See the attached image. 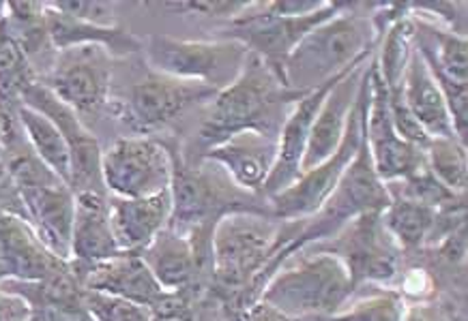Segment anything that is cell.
<instances>
[{
  "label": "cell",
  "instance_id": "14",
  "mask_svg": "<svg viewBox=\"0 0 468 321\" xmlns=\"http://www.w3.org/2000/svg\"><path fill=\"white\" fill-rule=\"evenodd\" d=\"M350 69H353V67H350ZM340 78L331 79V82L305 92L303 97H299L297 101L292 103L291 112H288L284 125L280 129V135H277V157L273 170H271L269 181L264 182V200L282 193V191L288 189L301 178V160H303L312 125L314 120H316L320 108H323L326 95L334 90V86Z\"/></svg>",
  "mask_w": 468,
  "mask_h": 321
},
{
  "label": "cell",
  "instance_id": "1",
  "mask_svg": "<svg viewBox=\"0 0 468 321\" xmlns=\"http://www.w3.org/2000/svg\"><path fill=\"white\" fill-rule=\"evenodd\" d=\"M299 221H277L261 212H230L221 217L211 233V274L228 302L261 295L271 276L292 255Z\"/></svg>",
  "mask_w": 468,
  "mask_h": 321
},
{
  "label": "cell",
  "instance_id": "20",
  "mask_svg": "<svg viewBox=\"0 0 468 321\" xmlns=\"http://www.w3.org/2000/svg\"><path fill=\"white\" fill-rule=\"evenodd\" d=\"M140 257L164 292H187L207 265L192 240L170 227L159 232Z\"/></svg>",
  "mask_w": 468,
  "mask_h": 321
},
{
  "label": "cell",
  "instance_id": "30",
  "mask_svg": "<svg viewBox=\"0 0 468 321\" xmlns=\"http://www.w3.org/2000/svg\"><path fill=\"white\" fill-rule=\"evenodd\" d=\"M52 9L60 11V14L76 17V20L95 24V26L112 28L119 26L116 22V7L112 3H71V0H65V3H48Z\"/></svg>",
  "mask_w": 468,
  "mask_h": 321
},
{
  "label": "cell",
  "instance_id": "18",
  "mask_svg": "<svg viewBox=\"0 0 468 321\" xmlns=\"http://www.w3.org/2000/svg\"><path fill=\"white\" fill-rule=\"evenodd\" d=\"M369 58L344 73V76L337 79L334 90L326 95L323 108H320L316 120H314L312 125L303 160H301V174L318 168V165L324 163L326 159L334 157L337 148H340L344 133H346L350 109H353L355 98L359 95L363 71H366Z\"/></svg>",
  "mask_w": 468,
  "mask_h": 321
},
{
  "label": "cell",
  "instance_id": "8",
  "mask_svg": "<svg viewBox=\"0 0 468 321\" xmlns=\"http://www.w3.org/2000/svg\"><path fill=\"white\" fill-rule=\"evenodd\" d=\"M324 243L331 244L318 243L307 249L331 253L340 259L355 289L367 283L387 285L396 279L399 270V246L385 230L383 212L359 214Z\"/></svg>",
  "mask_w": 468,
  "mask_h": 321
},
{
  "label": "cell",
  "instance_id": "7",
  "mask_svg": "<svg viewBox=\"0 0 468 321\" xmlns=\"http://www.w3.org/2000/svg\"><path fill=\"white\" fill-rule=\"evenodd\" d=\"M389 191L374 171L366 148V138H363L361 150L356 152L355 160L344 171L334 193L326 197V202L316 214L299 221V233L291 246V253L294 255L307 246L334 238L355 217L366 212H383L389 206Z\"/></svg>",
  "mask_w": 468,
  "mask_h": 321
},
{
  "label": "cell",
  "instance_id": "9",
  "mask_svg": "<svg viewBox=\"0 0 468 321\" xmlns=\"http://www.w3.org/2000/svg\"><path fill=\"white\" fill-rule=\"evenodd\" d=\"M101 182L108 195L144 200L170 191L172 150L149 135L116 140L101 154Z\"/></svg>",
  "mask_w": 468,
  "mask_h": 321
},
{
  "label": "cell",
  "instance_id": "34",
  "mask_svg": "<svg viewBox=\"0 0 468 321\" xmlns=\"http://www.w3.org/2000/svg\"><path fill=\"white\" fill-rule=\"evenodd\" d=\"M243 321H324V319H297V317H288V315L275 311L273 306L264 305V302L256 300L251 308L245 315Z\"/></svg>",
  "mask_w": 468,
  "mask_h": 321
},
{
  "label": "cell",
  "instance_id": "2",
  "mask_svg": "<svg viewBox=\"0 0 468 321\" xmlns=\"http://www.w3.org/2000/svg\"><path fill=\"white\" fill-rule=\"evenodd\" d=\"M299 97L303 95L288 88L261 57L250 52L241 76L208 103L196 141L207 152L208 148L241 131H261L277 140Z\"/></svg>",
  "mask_w": 468,
  "mask_h": 321
},
{
  "label": "cell",
  "instance_id": "31",
  "mask_svg": "<svg viewBox=\"0 0 468 321\" xmlns=\"http://www.w3.org/2000/svg\"><path fill=\"white\" fill-rule=\"evenodd\" d=\"M251 3H175L165 5V9L175 11V14H192L202 17H228L234 20L237 16H241Z\"/></svg>",
  "mask_w": 468,
  "mask_h": 321
},
{
  "label": "cell",
  "instance_id": "22",
  "mask_svg": "<svg viewBox=\"0 0 468 321\" xmlns=\"http://www.w3.org/2000/svg\"><path fill=\"white\" fill-rule=\"evenodd\" d=\"M112 225H110L108 195L80 193L76 195V214L71 230V259L73 264H100L121 255Z\"/></svg>",
  "mask_w": 468,
  "mask_h": 321
},
{
  "label": "cell",
  "instance_id": "27",
  "mask_svg": "<svg viewBox=\"0 0 468 321\" xmlns=\"http://www.w3.org/2000/svg\"><path fill=\"white\" fill-rule=\"evenodd\" d=\"M423 154H426V168L436 182L455 195L466 193L468 165L464 144L455 138H436L428 141Z\"/></svg>",
  "mask_w": 468,
  "mask_h": 321
},
{
  "label": "cell",
  "instance_id": "24",
  "mask_svg": "<svg viewBox=\"0 0 468 321\" xmlns=\"http://www.w3.org/2000/svg\"><path fill=\"white\" fill-rule=\"evenodd\" d=\"M17 119H20L24 140H27L30 150L35 152V157L48 170L54 171L60 181L71 184V154L57 125L24 103L17 109Z\"/></svg>",
  "mask_w": 468,
  "mask_h": 321
},
{
  "label": "cell",
  "instance_id": "19",
  "mask_svg": "<svg viewBox=\"0 0 468 321\" xmlns=\"http://www.w3.org/2000/svg\"><path fill=\"white\" fill-rule=\"evenodd\" d=\"M108 210L119 249L140 255L155 240L157 233L170 225L172 197L170 191L144 197V200H122V197L108 195Z\"/></svg>",
  "mask_w": 468,
  "mask_h": 321
},
{
  "label": "cell",
  "instance_id": "12",
  "mask_svg": "<svg viewBox=\"0 0 468 321\" xmlns=\"http://www.w3.org/2000/svg\"><path fill=\"white\" fill-rule=\"evenodd\" d=\"M215 95L218 92L207 86L181 82L151 71L129 86L122 101L114 103V109L121 120L135 131L149 133L175 122L194 105L211 103Z\"/></svg>",
  "mask_w": 468,
  "mask_h": 321
},
{
  "label": "cell",
  "instance_id": "5",
  "mask_svg": "<svg viewBox=\"0 0 468 321\" xmlns=\"http://www.w3.org/2000/svg\"><path fill=\"white\" fill-rule=\"evenodd\" d=\"M146 67L159 76L224 90L241 76L250 49L234 39H175L151 35L143 41Z\"/></svg>",
  "mask_w": 468,
  "mask_h": 321
},
{
  "label": "cell",
  "instance_id": "10",
  "mask_svg": "<svg viewBox=\"0 0 468 321\" xmlns=\"http://www.w3.org/2000/svg\"><path fill=\"white\" fill-rule=\"evenodd\" d=\"M112 57L100 46L60 49L48 76L39 79L52 95L73 109L80 119L95 116L110 105Z\"/></svg>",
  "mask_w": 468,
  "mask_h": 321
},
{
  "label": "cell",
  "instance_id": "21",
  "mask_svg": "<svg viewBox=\"0 0 468 321\" xmlns=\"http://www.w3.org/2000/svg\"><path fill=\"white\" fill-rule=\"evenodd\" d=\"M402 98L412 119L430 140L455 138L452 116L436 78L415 47L402 79ZM458 140V138H455Z\"/></svg>",
  "mask_w": 468,
  "mask_h": 321
},
{
  "label": "cell",
  "instance_id": "4",
  "mask_svg": "<svg viewBox=\"0 0 468 321\" xmlns=\"http://www.w3.org/2000/svg\"><path fill=\"white\" fill-rule=\"evenodd\" d=\"M355 287L344 264L324 251H301L264 283L258 300L297 319L329 321L353 298Z\"/></svg>",
  "mask_w": 468,
  "mask_h": 321
},
{
  "label": "cell",
  "instance_id": "26",
  "mask_svg": "<svg viewBox=\"0 0 468 321\" xmlns=\"http://www.w3.org/2000/svg\"><path fill=\"white\" fill-rule=\"evenodd\" d=\"M412 52H415V22L410 20L409 9H406V16L393 22L383 33V46L377 54V69L389 92L402 88Z\"/></svg>",
  "mask_w": 468,
  "mask_h": 321
},
{
  "label": "cell",
  "instance_id": "15",
  "mask_svg": "<svg viewBox=\"0 0 468 321\" xmlns=\"http://www.w3.org/2000/svg\"><path fill=\"white\" fill-rule=\"evenodd\" d=\"M277 157V140L261 131H241L208 148L205 160L218 165L234 187L261 195Z\"/></svg>",
  "mask_w": 468,
  "mask_h": 321
},
{
  "label": "cell",
  "instance_id": "13",
  "mask_svg": "<svg viewBox=\"0 0 468 321\" xmlns=\"http://www.w3.org/2000/svg\"><path fill=\"white\" fill-rule=\"evenodd\" d=\"M22 103L37 112L50 119L67 141L71 154V191L73 195L80 193H106L101 182V146L95 135L89 131L82 119L67 108L63 101H58L52 95V90L39 79L30 82L22 90Z\"/></svg>",
  "mask_w": 468,
  "mask_h": 321
},
{
  "label": "cell",
  "instance_id": "32",
  "mask_svg": "<svg viewBox=\"0 0 468 321\" xmlns=\"http://www.w3.org/2000/svg\"><path fill=\"white\" fill-rule=\"evenodd\" d=\"M324 5L326 0H275V3L264 5V9L277 17H307L323 9Z\"/></svg>",
  "mask_w": 468,
  "mask_h": 321
},
{
  "label": "cell",
  "instance_id": "16",
  "mask_svg": "<svg viewBox=\"0 0 468 321\" xmlns=\"http://www.w3.org/2000/svg\"><path fill=\"white\" fill-rule=\"evenodd\" d=\"M73 274L86 292H100L108 295L138 302V305L153 306L165 294L151 270L146 268L143 257L135 253H121L119 257L106 259L100 264H73L69 262Z\"/></svg>",
  "mask_w": 468,
  "mask_h": 321
},
{
  "label": "cell",
  "instance_id": "3",
  "mask_svg": "<svg viewBox=\"0 0 468 321\" xmlns=\"http://www.w3.org/2000/svg\"><path fill=\"white\" fill-rule=\"evenodd\" d=\"M378 39L372 17L344 3L334 17L312 28L292 49L282 69V79L291 90L305 95L367 60Z\"/></svg>",
  "mask_w": 468,
  "mask_h": 321
},
{
  "label": "cell",
  "instance_id": "25",
  "mask_svg": "<svg viewBox=\"0 0 468 321\" xmlns=\"http://www.w3.org/2000/svg\"><path fill=\"white\" fill-rule=\"evenodd\" d=\"M436 212L439 210L428 203L406 200V197H391L389 206L383 210V223L399 251L419 249L430 243Z\"/></svg>",
  "mask_w": 468,
  "mask_h": 321
},
{
  "label": "cell",
  "instance_id": "35",
  "mask_svg": "<svg viewBox=\"0 0 468 321\" xmlns=\"http://www.w3.org/2000/svg\"><path fill=\"white\" fill-rule=\"evenodd\" d=\"M404 321H441L439 319V311H434L432 306H410L406 308V317Z\"/></svg>",
  "mask_w": 468,
  "mask_h": 321
},
{
  "label": "cell",
  "instance_id": "33",
  "mask_svg": "<svg viewBox=\"0 0 468 321\" xmlns=\"http://www.w3.org/2000/svg\"><path fill=\"white\" fill-rule=\"evenodd\" d=\"M30 317H33V308L27 300L0 289V321H30Z\"/></svg>",
  "mask_w": 468,
  "mask_h": 321
},
{
  "label": "cell",
  "instance_id": "17",
  "mask_svg": "<svg viewBox=\"0 0 468 321\" xmlns=\"http://www.w3.org/2000/svg\"><path fill=\"white\" fill-rule=\"evenodd\" d=\"M67 268L69 262L52 255L27 221L0 210V281H41Z\"/></svg>",
  "mask_w": 468,
  "mask_h": 321
},
{
  "label": "cell",
  "instance_id": "29",
  "mask_svg": "<svg viewBox=\"0 0 468 321\" xmlns=\"http://www.w3.org/2000/svg\"><path fill=\"white\" fill-rule=\"evenodd\" d=\"M86 311L95 321H151V308L138 302L119 298V295H108L100 292L82 294Z\"/></svg>",
  "mask_w": 468,
  "mask_h": 321
},
{
  "label": "cell",
  "instance_id": "23",
  "mask_svg": "<svg viewBox=\"0 0 468 321\" xmlns=\"http://www.w3.org/2000/svg\"><path fill=\"white\" fill-rule=\"evenodd\" d=\"M43 17H46L48 36H50L52 47L57 52L80 46H100L112 58H125L132 57V54L143 52V41L132 33H127L122 26H95V24L60 14V11L52 9L48 3H43Z\"/></svg>",
  "mask_w": 468,
  "mask_h": 321
},
{
  "label": "cell",
  "instance_id": "28",
  "mask_svg": "<svg viewBox=\"0 0 468 321\" xmlns=\"http://www.w3.org/2000/svg\"><path fill=\"white\" fill-rule=\"evenodd\" d=\"M406 300L396 289H380L377 294L363 295L346 305L329 321H404Z\"/></svg>",
  "mask_w": 468,
  "mask_h": 321
},
{
  "label": "cell",
  "instance_id": "11",
  "mask_svg": "<svg viewBox=\"0 0 468 321\" xmlns=\"http://www.w3.org/2000/svg\"><path fill=\"white\" fill-rule=\"evenodd\" d=\"M363 138L380 181H404L426 170V154L396 131L389 109V92L377 69V54L369 60V101L363 122Z\"/></svg>",
  "mask_w": 468,
  "mask_h": 321
},
{
  "label": "cell",
  "instance_id": "6",
  "mask_svg": "<svg viewBox=\"0 0 468 321\" xmlns=\"http://www.w3.org/2000/svg\"><path fill=\"white\" fill-rule=\"evenodd\" d=\"M374 57V54H372ZM372 60V58H369ZM369 101V63L363 71V79L359 86V95L355 98L353 109H350L346 133L340 148L334 157H329L318 168H314L291 187L282 191L273 197H269V212L277 221H303L316 214L320 206L326 202V197L334 193V189L340 182L344 171L353 163L356 152L363 146V122H366V109Z\"/></svg>",
  "mask_w": 468,
  "mask_h": 321
}]
</instances>
